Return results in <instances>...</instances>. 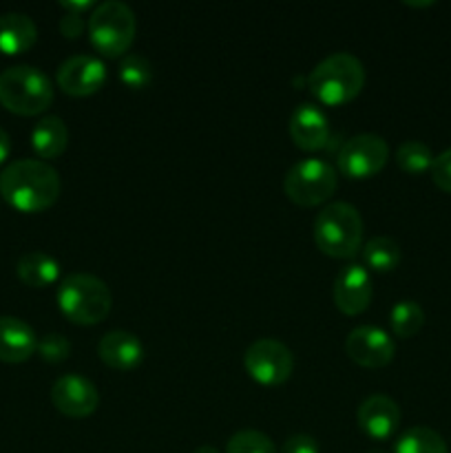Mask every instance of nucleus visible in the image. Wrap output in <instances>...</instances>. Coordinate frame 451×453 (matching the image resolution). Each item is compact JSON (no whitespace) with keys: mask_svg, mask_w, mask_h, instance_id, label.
<instances>
[{"mask_svg":"<svg viewBox=\"0 0 451 453\" xmlns=\"http://www.w3.org/2000/svg\"><path fill=\"white\" fill-rule=\"evenodd\" d=\"M62 190L56 168L42 159H18L0 173V195L18 212L35 215L57 202Z\"/></svg>","mask_w":451,"mask_h":453,"instance_id":"obj_1","label":"nucleus"},{"mask_svg":"<svg viewBox=\"0 0 451 453\" xmlns=\"http://www.w3.org/2000/svg\"><path fill=\"white\" fill-rule=\"evenodd\" d=\"M365 87V66L352 53H332L308 75V88L323 106H343L356 100Z\"/></svg>","mask_w":451,"mask_h":453,"instance_id":"obj_2","label":"nucleus"},{"mask_svg":"<svg viewBox=\"0 0 451 453\" xmlns=\"http://www.w3.org/2000/svg\"><path fill=\"white\" fill-rule=\"evenodd\" d=\"M312 237L332 259H352L363 248V217L352 203L332 202L317 215Z\"/></svg>","mask_w":451,"mask_h":453,"instance_id":"obj_3","label":"nucleus"},{"mask_svg":"<svg viewBox=\"0 0 451 453\" xmlns=\"http://www.w3.org/2000/svg\"><path fill=\"white\" fill-rule=\"evenodd\" d=\"M57 308L75 326H97L109 317L113 296L100 277L88 273L66 274L57 288Z\"/></svg>","mask_w":451,"mask_h":453,"instance_id":"obj_4","label":"nucleus"},{"mask_svg":"<svg viewBox=\"0 0 451 453\" xmlns=\"http://www.w3.org/2000/svg\"><path fill=\"white\" fill-rule=\"evenodd\" d=\"M51 102V80L35 66L18 65L0 73V104L9 113L34 118V115L44 113Z\"/></svg>","mask_w":451,"mask_h":453,"instance_id":"obj_5","label":"nucleus"},{"mask_svg":"<svg viewBox=\"0 0 451 453\" xmlns=\"http://www.w3.org/2000/svg\"><path fill=\"white\" fill-rule=\"evenodd\" d=\"M88 40L93 49L104 58H124L131 49L137 34L135 13L128 4L119 0L96 4L93 13L88 16Z\"/></svg>","mask_w":451,"mask_h":453,"instance_id":"obj_6","label":"nucleus"},{"mask_svg":"<svg viewBox=\"0 0 451 453\" xmlns=\"http://www.w3.org/2000/svg\"><path fill=\"white\" fill-rule=\"evenodd\" d=\"M339 186V175L330 162L321 157H305L292 164L283 180L287 199L301 208H314L330 202Z\"/></svg>","mask_w":451,"mask_h":453,"instance_id":"obj_7","label":"nucleus"},{"mask_svg":"<svg viewBox=\"0 0 451 453\" xmlns=\"http://www.w3.org/2000/svg\"><path fill=\"white\" fill-rule=\"evenodd\" d=\"M389 159V146L387 142L374 133H361L354 135L340 146L339 155H336V166H339L340 175L348 180H371L378 175L385 168Z\"/></svg>","mask_w":451,"mask_h":453,"instance_id":"obj_8","label":"nucleus"},{"mask_svg":"<svg viewBox=\"0 0 451 453\" xmlns=\"http://www.w3.org/2000/svg\"><path fill=\"white\" fill-rule=\"evenodd\" d=\"M243 367L255 383L264 388L283 385L294 372V357L290 348L277 339H259L248 345Z\"/></svg>","mask_w":451,"mask_h":453,"instance_id":"obj_9","label":"nucleus"},{"mask_svg":"<svg viewBox=\"0 0 451 453\" xmlns=\"http://www.w3.org/2000/svg\"><path fill=\"white\" fill-rule=\"evenodd\" d=\"M345 354L356 365L367 367V370H380L394 361L396 343L380 327L358 326L345 339Z\"/></svg>","mask_w":451,"mask_h":453,"instance_id":"obj_10","label":"nucleus"},{"mask_svg":"<svg viewBox=\"0 0 451 453\" xmlns=\"http://www.w3.org/2000/svg\"><path fill=\"white\" fill-rule=\"evenodd\" d=\"M106 65L96 56H73L57 66L56 82L66 96L88 97L106 84Z\"/></svg>","mask_w":451,"mask_h":453,"instance_id":"obj_11","label":"nucleus"},{"mask_svg":"<svg viewBox=\"0 0 451 453\" xmlns=\"http://www.w3.org/2000/svg\"><path fill=\"white\" fill-rule=\"evenodd\" d=\"M51 403L62 416L87 418L100 407V392L88 379L78 374H66L53 383Z\"/></svg>","mask_w":451,"mask_h":453,"instance_id":"obj_12","label":"nucleus"},{"mask_svg":"<svg viewBox=\"0 0 451 453\" xmlns=\"http://www.w3.org/2000/svg\"><path fill=\"white\" fill-rule=\"evenodd\" d=\"M336 308L348 317H358L371 303V277L363 264H348L336 274L332 288Z\"/></svg>","mask_w":451,"mask_h":453,"instance_id":"obj_13","label":"nucleus"},{"mask_svg":"<svg viewBox=\"0 0 451 453\" xmlns=\"http://www.w3.org/2000/svg\"><path fill=\"white\" fill-rule=\"evenodd\" d=\"M356 420L361 432L371 441H389L401 427V407L385 394H374L361 403Z\"/></svg>","mask_w":451,"mask_h":453,"instance_id":"obj_14","label":"nucleus"},{"mask_svg":"<svg viewBox=\"0 0 451 453\" xmlns=\"http://www.w3.org/2000/svg\"><path fill=\"white\" fill-rule=\"evenodd\" d=\"M330 122L318 106L303 104L296 106L290 115V137L301 150H321L330 144Z\"/></svg>","mask_w":451,"mask_h":453,"instance_id":"obj_15","label":"nucleus"},{"mask_svg":"<svg viewBox=\"0 0 451 453\" xmlns=\"http://www.w3.org/2000/svg\"><path fill=\"white\" fill-rule=\"evenodd\" d=\"M97 357L115 372H133L144 361V345L135 334L124 330L109 332L97 343Z\"/></svg>","mask_w":451,"mask_h":453,"instance_id":"obj_16","label":"nucleus"},{"mask_svg":"<svg viewBox=\"0 0 451 453\" xmlns=\"http://www.w3.org/2000/svg\"><path fill=\"white\" fill-rule=\"evenodd\" d=\"M38 349V336L34 327L27 326L22 319L0 317V361L18 363L29 361Z\"/></svg>","mask_w":451,"mask_h":453,"instance_id":"obj_17","label":"nucleus"},{"mask_svg":"<svg viewBox=\"0 0 451 453\" xmlns=\"http://www.w3.org/2000/svg\"><path fill=\"white\" fill-rule=\"evenodd\" d=\"M38 40V27L25 13H3L0 16V53L20 56L27 53Z\"/></svg>","mask_w":451,"mask_h":453,"instance_id":"obj_18","label":"nucleus"},{"mask_svg":"<svg viewBox=\"0 0 451 453\" xmlns=\"http://www.w3.org/2000/svg\"><path fill=\"white\" fill-rule=\"evenodd\" d=\"M31 146L40 159H56L69 146V128L57 115H47L31 131Z\"/></svg>","mask_w":451,"mask_h":453,"instance_id":"obj_19","label":"nucleus"},{"mask_svg":"<svg viewBox=\"0 0 451 453\" xmlns=\"http://www.w3.org/2000/svg\"><path fill=\"white\" fill-rule=\"evenodd\" d=\"M16 274L25 286L49 288L60 279V264L47 252H27L18 259Z\"/></svg>","mask_w":451,"mask_h":453,"instance_id":"obj_20","label":"nucleus"},{"mask_svg":"<svg viewBox=\"0 0 451 453\" xmlns=\"http://www.w3.org/2000/svg\"><path fill=\"white\" fill-rule=\"evenodd\" d=\"M361 255L367 270H374V273H392L402 259L401 246L392 237H371L361 248Z\"/></svg>","mask_w":451,"mask_h":453,"instance_id":"obj_21","label":"nucleus"},{"mask_svg":"<svg viewBox=\"0 0 451 453\" xmlns=\"http://www.w3.org/2000/svg\"><path fill=\"white\" fill-rule=\"evenodd\" d=\"M394 453H449L445 441L429 427H411L394 445Z\"/></svg>","mask_w":451,"mask_h":453,"instance_id":"obj_22","label":"nucleus"},{"mask_svg":"<svg viewBox=\"0 0 451 453\" xmlns=\"http://www.w3.org/2000/svg\"><path fill=\"white\" fill-rule=\"evenodd\" d=\"M389 326L392 332L401 339H411L418 334L424 326V310L416 301H398L389 312Z\"/></svg>","mask_w":451,"mask_h":453,"instance_id":"obj_23","label":"nucleus"},{"mask_svg":"<svg viewBox=\"0 0 451 453\" xmlns=\"http://www.w3.org/2000/svg\"><path fill=\"white\" fill-rule=\"evenodd\" d=\"M433 159H436V155L420 140H407L396 149L398 168L409 173V175H423L427 171L432 173Z\"/></svg>","mask_w":451,"mask_h":453,"instance_id":"obj_24","label":"nucleus"},{"mask_svg":"<svg viewBox=\"0 0 451 453\" xmlns=\"http://www.w3.org/2000/svg\"><path fill=\"white\" fill-rule=\"evenodd\" d=\"M119 80L131 91H141L153 82V65L141 53H126L119 60Z\"/></svg>","mask_w":451,"mask_h":453,"instance_id":"obj_25","label":"nucleus"},{"mask_svg":"<svg viewBox=\"0 0 451 453\" xmlns=\"http://www.w3.org/2000/svg\"><path fill=\"white\" fill-rule=\"evenodd\" d=\"M226 453H277V447L265 434L256 429H243L230 438Z\"/></svg>","mask_w":451,"mask_h":453,"instance_id":"obj_26","label":"nucleus"},{"mask_svg":"<svg viewBox=\"0 0 451 453\" xmlns=\"http://www.w3.org/2000/svg\"><path fill=\"white\" fill-rule=\"evenodd\" d=\"M35 352L40 354L44 363H62L69 358L71 354V343L69 339H65L62 334H47L38 341V349Z\"/></svg>","mask_w":451,"mask_h":453,"instance_id":"obj_27","label":"nucleus"},{"mask_svg":"<svg viewBox=\"0 0 451 453\" xmlns=\"http://www.w3.org/2000/svg\"><path fill=\"white\" fill-rule=\"evenodd\" d=\"M432 180L442 193L451 195V149H447L445 153H440L436 159H433Z\"/></svg>","mask_w":451,"mask_h":453,"instance_id":"obj_28","label":"nucleus"},{"mask_svg":"<svg viewBox=\"0 0 451 453\" xmlns=\"http://www.w3.org/2000/svg\"><path fill=\"white\" fill-rule=\"evenodd\" d=\"M281 453H318V442L308 434H296L283 442Z\"/></svg>","mask_w":451,"mask_h":453,"instance_id":"obj_29","label":"nucleus"},{"mask_svg":"<svg viewBox=\"0 0 451 453\" xmlns=\"http://www.w3.org/2000/svg\"><path fill=\"white\" fill-rule=\"evenodd\" d=\"M82 31H84L82 16H78V13H65V16L60 18V34L65 35V38L75 40L82 35Z\"/></svg>","mask_w":451,"mask_h":453,"instance_id":"obj_30","label":"nucleus"},{"mask_svg":"<svg viewBox=\"0 0 451 453\" xmlns=\"http://www.w3.org/2000/svg\"><path fill=\"white\" fill-rule=\"evenodd\" d=\"M60 7L65 9L66 13H78V16H84V12L96 9V4H93L91 0H82V3H60Z\"/></svg>","mask_w":451,"mask_h":453,"instance_id":"obj_31","label":"nucleus"},{"mask_svg":"<svg viewBox=\"0 0 451 453\" xmlns=\"http://www.w3.org/2000/svg\"><path fill=\"white\" fill-rule=\"evenodd\" d=\"M9 153H11V140H9V133L0 128V166L7 162Z\"/></svg>","mask_w":451,"mask_h":453,"instance_id":"obj_32","label":"nucleus"},{"mask_svg":"<svg viewBox=\"0 0 451 453\" xmlns=\"http://www.w3.org/2000/svg\"><path fill=\"white\" fill-rule=\"evenodd\" d=\"M193 453H219L215 449V447H210V445H203V447H199V449H195Z\"/></svg>","mask_w":451,"mask_h":453,"instance_id":"obj_33","label":"nucleus"},{"mask_svg":"<svg viewBox=\"0 0 451 453\" xmlns=\"http://www.w3.org/2000/svg\"><path fill=\"white\" fill-rule=\"evenodd\" d=\"M409 7H432L433 3H407Z\"/></svg>","mask_w":451,"mask_h":453,"instance_id":"obj_34","label":"nucleus"},{"mask_svg":"<svg viewBox=\"0 0 451 453\" xmlns=\"http://www.w3.org/2000/svg\"><path fill=\"white\" fill-rule=\"evenodd\" d=\"M367 453H387V451H383V449H371V451H367Z\"/></svg>","mask_w":451,"mask_h":453,"instance_id":"obj_35","label":"nucleus"}]
</instances>
